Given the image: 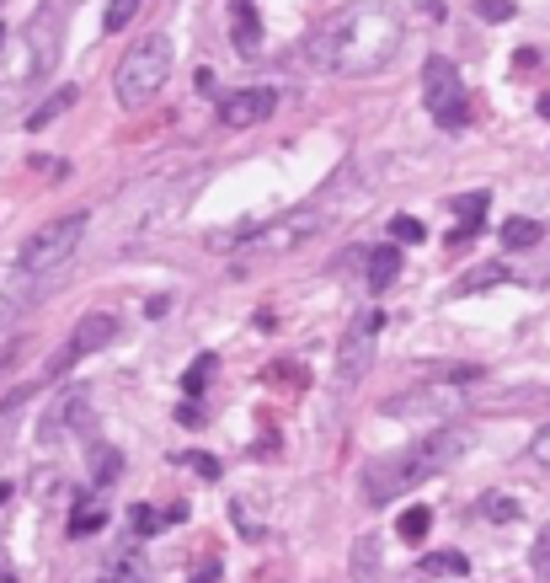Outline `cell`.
I'll return each mask as SVG.
<instances>
[{
  "label": "cell",
  "instance_id": "cell-36",
  "mask_svg": "<svg viewBox=\"0 0 550 583\" xmlns=\"http://www.w3.org/2000/svg\"><path fill=\"white\" fill-rule=\"evenodd\" d=\"M0 49H6V27H0Z\"/></svg>",
  "mask_w": 550,
  "mask_h": 583
},
{
  "label": "cell",
  "instance_id": "cell-20",
  "mask_svg": "<svg viewBox=\"0 0 550 583\" xmlns=\"http://www.w3.org/2000/svg\"><path fill=\"white\" fill-rule=\"evenodd\" d=\"M214 354H198L193 364H187V375H182V391H187V402H198L203 391H209V375H214Z\"/></svg>",
  "mask_w": 550,
  "mask_h": 583
},
{
  "label": "cell",
  "instance_id": "cell-17",
  "mask_svg": "<svg viewBox=\"0 0 550 583\" xmlns=\"http://www.w3.org/2000/svg\"><path fill=\"white\" fill-rule=\"evenodd\" d=\"M508 279H513V273L502 268V263H486V268H470L465 279L449 289V295H476V289H492V284H508Z\"/></svg>",
  "mask_w": 550,
  "mask_h": 583
},
{
  "label": "cell",
  "instance_id": "cell-30",
  "mask_svg": "<svg viewBox=\"0 0 550 583\" xmlns=\"http://www.w3.org/2000/svg\"><path fill=\"white\" fill-rule=\"evenodd\" d=\"M534 573H540V578L550 583V530L540 535V541H534Z\"/></svg>",
  "mask_w": 550,
  "mask_h": 583
},
{
  "label": "cell",
  "instance_id": "cell-23",
  "mask_svg": "<svg viewBox=\"0 0 550 583\" xmlns=\"http://www.w3.org/2000/svg\"><path fill=\"white\" fill-rule=\"evenodd\" d=\"M145 6V0H107V17H102V27L107 33H123V27L134 22V11Z\"/></svg>",
  "mask_w": 550,
  "mask_h": 583
},
{
  "label": "cell",
  "instance_id": "cell-34",
  "mask_svg": "<svg viewBox=\"0 0 550 583\" xmlns=\"http://www.w3.org/2000/svg\"><path fill=\"white\" fill-rule=\"evenodd\" d=\"M214 573H219V567H214V562H203V567H198V578H193V583H214Z\"/></svg>",
  "mask_w": 550,
  "mask_h": 583
},
{
  "label": "cell",
  "instance_id": "cell-15",
  "mask_svg": "<svg viewBox=\"0 0 550 583\" xmlns=\"http://www.w3.org/2000/svg\"><path fill=\"white\" fill-rule=\"evenodd\" d=\"M486 204H492L486 193H465L460 204H454V209H460V230H449V241H454V247H460V241H470V236L481 230V220H486Z\"/></svg>",
  "mask_w": 550,
  "mask_h": 583
},
{
  "label": "cell",
  "instance_id": "cell-19",
  "mask_svg": "<svg viewBox=\"0 0 550 583\" xmlns=\"http://www.w3.org/2000/svg\"><path fill=\"white\" fill-rule=\"evenodd\" d=\"M97 583H145V562L134 557V551H118L113 562H107V573Z\"/></svg>",
  "mask_w": 550,
  "mask_h": 583
},
{
  "label": "cell",
  "instance_id": "cell-3",
  "mask_svg": "<svg viewBox=\"0 0 550 583\" xmlns=\"http://www.w3.org/2000/svg\"><path fill=\"white\" fill-rule=\"evenodd\" d=\"M166 81H171V38H166V33L134 38L129 54H123L118 70H113V91H118V102L129 107V113L150 107L155 97H161Z\"/></svg>",
  "mask_w": 550,
  "mask_h": 583
},
{
  "label": "cell",
  "instance_id": "cell-7",
  "mask_svg": "<svg viewBox=\"0 0 550 583\" xmlns=\"http://www.w3.org/2000/svg\"><path fill=\"white\" fill-rule=\"evenodd\" d=\"M326 198H332V188L321 193V204L289 209L284 220L262 225L257 236L246 241V252H267V257H278V252H294V247H300V241H310V236H321V230H326V220H332V209H326Z\"/></svg>",
  "mask_w": 550,
  "mask_h": 583
},
{
  "label": "cell",
  "instance_id": "cell-13",
  "mask_svg": "<svg viewBox=\"0 0 550 583\" xmlns=\"http://www.w3.org/2000/svg\"><path fill=\"white\" fill-rule=\"evenodd\" d=\"M364 268H369V289L380 295V289L396 284V273H401V252H396V247H369V252H364Z\"/></svg>",
  "mask_w": 550,
  "mask_h": 583
},
{
  "label": "cell",
  "instance_id": "cell-28",
  "mask_svg": "<svg viewBox=\"0 0 550 583\" xmlns=\"http://www.w3.org/2000/svg\"><path fill=\"white\" fill-rule=\"evenodd\" d=\"M481 514L497 519V525H508V519H518V503L502 498V493H492V498H481Z\"/></svg>",
  "mask_w": 550,
  "mask_h": 583
},
{
  "label": "cell",
  "instance_id": "cell-9",
  "mask_svg": "<svg viewBox=\"0 0 550 583\" xmlns=\"http://www.w3.org/2000/svg\"><path fill=\"white\" fill-rule=\"evenodd\" d=\"M385 327V316L380 311H364L348 327V337H342V348H337V380H364V370H369V359H374V332Z\"/></svg>",
  "mask_w": 550,
  "mask_h": 583
},
{
  "label": "cell",
  "instance_id": "cell-4",
  "mask_svg": "<svg viewBox=\"0 0 550 583\" xmlns=\"http://www.w3.org/2000/svg\"><path fill=\"white\" fill-rule=\"evenodd\" d=\"M86 230H91V214L86 209H70V214H54L49 225H38L33 236L22 241V252H17V263L27 279H38V284H49L59 268L70 263L75 252H81V241H86Z\"/></svg>",
  "mask_w": 550,
  "mask_h": 583
},
{
  "label": "cell",
  "instance_id": "cell-21",
  "mask_svg": "<svg viewBox=\"0 0 550 583\" xmlns=\"http://www.w3.org/2000/svg\"><path fill=\"white\" fill-rule=\"evenodd\" d=\"M118 477H123V455L107 450V444H102V450H91V482H97V487H113Z\"/></svg>",
  "mask_w": 550,
  "mask_h": 583
},
{
  "label": "cell",
  "instance_id": "cell-2",
  "mask_svg": "<svg viewBox=\"0 0 550 583\" xmlns=\"http://www.w3.org/2000/svg\"><path fill=\"white\" fill-rule=\"evenodd\" d=\"M470 444H476V428L465 423H438L428 428L422 439H412L401 455H380L364 466V477H358V487H364V503H374V509H385V503H396L401 493H412L417 482L438 477L444 466H454Z\"/></svg>",
  "mask_w": 550,
  "mask_h": 583
},
{
  "label": "cell",
  "instance_id": "cell-16",
  "mask_svg": "<svg viewBox=\"0 0 550 583\" xmlns=\"http://www.w3.org/2000/svg\"><path fill=\"white\" fill-rule=\"evenodd\" d=\"M59 59V38H49V11L33 22V75H49Z\"/></svg>",
  "mask_w": 550,
  "mask_h": 583
},
{
  "label": "cell",
  "instance_id": "cell-22",
  "mask_svg": "<svg viewBox=\"0 0 550 583\" xmlns=\"http://www.w3.org/2000/svg\"><path fill=\"white\" fill-rule=\"evenodd\" d=\"M102 525H107V509H102V503H91V498L75 503V514H70V535H91V530H102Z\"/></svg>",
  "mask_w": 550,
  "mask_h": 583
},
{
  "label": "cell",
  "instance_id": "cell-33",
  "mask_svg": "<svg viewBox=\"0 0 550 583\" xmlns=\"http://www.w3.org/2000/svg\"><path fill=\"white\" fill-rule=\"evenodd\" d=\"M177 423H187V428H198L203 418H198V407H193V402H187V407H177Z\"/></svg>",
  "mask_w": 550,
  "mask_h": 583
},
{
  "label": "cell",
  "instance_id": "cell-27",
  "mask_svg": "<svg viewBox=\"0 0 550 583\" xmlns=\"http://www.w3.org/2000/svg\"><path fill=\"white\" fill-rule=\"evenodd\" d=\"M422 567H428V573H449V578H465V573H470V562L460 557V551H444V557H428Z\"/></svg>",
  "mask_w": 550,
  "mask_h": 583
},
{
  "label": "cell",
  "instance_id": "cell-6",
  "mask_svg": "<svg viewBox=\"0 0 550 583\" xmlns=\"http://www.w3.org/2000/svg\"><path fill=\"white\" fill-rule=\"evenodd\" d=\"M422 97H428V113L444 124L449 134H460L470 124V102H465V86H460V70H454V59H428L422 65Z\"/></svg>",
  "mask_w": 550,
  "mask_h": 583
},
{
  "label": "cell",
  "instance_id": "cell-26",
  "mask_svg": "<svg viewBox=\"0 0 550 583\" xmlns=\"http://www.w3.org/2000/svg\"><path fill=\"white\" fill-rule=\"evenodd\" d=\"M390 236H396L401 247H417L428 230H422V220H412V214H396V220H390Z\"/></svg>",
  "mask_w": 550,
  "mask_h": 583
},
{
  "label": "cell",
  "instance_id": "cell-31",
  "mask_svg": "<svg viewBox=\"0 0 550 583\" xmlns=\"http://www.w3.org/2000/svg\"><path fill=\"white\" fill-rule=\"evenodd\" d=\"M182 466H193L198 477H219V460L214 455H182Z\"/></svg>",
  "mask_w": 550,
  "mask_h": 583
},
{
  "label": "cell",
  "instance_id": "cell-8",
  "mask_svg": "<svg viewBox=\"0 0 550 583\" xmlns=\"http://www.w3.org/2000/svg\"><path fill=\"white\" fill-rule=\"evenodd\" d=\"M113 337H118V316H107V311L81 316V321H75V332L65 337V348H59V354L49 359V380H65V375L75 370V364L91 359L97 348H107Z\"/></svg>",
  "mask_w": 550,
  "mask_h": 583
},
{
  "label": "cell",
  "instance_id": "cell-32",
  "mask_svg": "<svg viewBox=\"0 0 550 583\" xmlns=\"http://www.w3.org/2000/svg\"><path fill=\"white\" fill-rule=\"evenodd\" d=\"M529 455L540 460V466H550V423L540 428V434H534V444H529Z\"/></svg>",
  "mask_w": 550,
  "mask_h": 583
},
{
  "label": "cell",
  "instance_id": "cell-18",
  "mask_svg": "<svg viewBox=\"0 0 550 583\" xmlns=\"http://www.w3.org/2000/svg\"><path fill=\"white\" fill-rule=\"evenodd\" d=\"M540 236H545V230L534 225V220H508V225H502V247H508V252H529V247H540Z\"/></svg>",
  "mask_w": 550,
  "mask_h": 583
},
{
  "label": "cell",
  "instance_id": "cell-10",
  "mask_svg": "<svg viewBox=\"0 0 550 583\" xmlns=\"http://www.w3.org/2000/svg\"><path fill=\"white\" fill-rule=\"evenodd\" d=\"M91 423V391L81 386V380H70L65 391L49 402V412H43V439H70V434H81V428Z\"/></svg>",
  "mask_w": 550,
  "mask_h": 583
},
{
  "label": "cell",
  "instance_id": "cell-1",
  "mask_svg": "<svg viewBox=\"0 0 550 583\" xmlns=\"http://www.w3.org/2000/svg\"><path fill=\"white\" fill-rule=\"evenodd\" d=\"M396 49H401L396 11L380 6V0H358V6H342L310 27L300 59L321 75H348V70L364 75V70H380Z\"/></svg>",
  "mask_w": 550,
  "mask_h": 583
},
{
  "label": "cell",
  "instance_id": "cell-14",
  "mask_svg": "<svg viewBox=\"0 0 550 583\" xmlns=\"http://www.w3.org/2000/svg\"><path fill=\"white\" fill-rule=\"evenodd\" d=\"M235 6V49L246 59L262 54V27H257V11H251V0H230Z\"/></svg>",
  "mask_w": 550,
  "mask_h": 583
},
{
  "label": "cell",
  "instance_id": "cell-35",
  "mask_svg": "<svg viewBox=\"0 0 550 583\" xmlns=\"http://www.w3.org/2000/svg\"><path fill=\"white\" fill-rule=\"evenodd\" d=\"M540 113H545V118H550V91H545V97H540Z\"/></svg>",
  "mask_w": 550,
  "mask_h": 583
},
{
  "label": "cell",
  "instance_id": "cell-12",
  "mask_svg": "<svg viewBox=\"0 0 550 583\" xmlns=\"http://www.w3.org/2000/svg\"><path fill=\"white\" fill-rule=\"evenodd\" d=\"M38 279H27L22 273V263H0V327H6L11 316H22L27 305L38 300Z\"/></svg>",
  "mask_w": 550,
  "mask_h": 583
},
{
  "label": "cell",
  "instance_id": "cell-25",
  "mask_svg": "<svg viewBox=\"0 0 550 583\" xmlns=\"http://www.w3.org/2000/svg\"><path fill=\"white\" fill-rule=\"evenodd\" d=\"M428 525H433V514H428V509H406V514H401V541H412V546H417L422 535H428Z\"/></svg>",
  "mask_w": 550,
  "mask_h": 583
},
{
  "label": "cell",
  "instance_id": "cell-11",
  "mask_svg": "<svg viewBox=\"0 0 550 583\" xmlns=\"http://www.w3.org/2000/svg\"><path fill=\"white\" fill-rule=\"evenodd\" d=\"M278 107V91L273 86H246V91H230L225 102H219V124L225 129H257L273 118Z\"/></svg>",
  "mask_w": 550,
  "mask_h": 583
},
{
  "label": "cell",
  "instance_id": "cell-5",
  "mask_svg": "<svg viewBox=\"0 0 550 583\" xmlns=\"http://www.w3.org/2000/svg\"><path fill=\"white\" fill-rule=\"evenodd\" d=\"M385 418H412V423H454L465 412V391L460 386H449V380H417L412 391H401V396H390V402H380Z\"/></svg>",
  "mask_w": 550,
  "mask_h": 583
},
{
  "label": "cell",
  "instance_id": "cell-24",
  "mask_svg": "<svg viewBox=\"0 0 550 583\" xmlns=\"http://www.w3.org/2000/svg\"><path fill=\"white\" fill-rule=\"evenodd\" d=\"M129 525H134V535H161L166 530V509L155 514L150 503H134V514H129Z\"/></svg>",
  "mask_w": 550,
  "mask_h": 583
},
{
  "label": "cell",
  "instance_id": "cell-29",
  "mask_svg": "<svg viewBox=\"0 0 550 583\" xmlns=\"http://www.w3.org/2000/svg\"><path fill=\"white\" fill-rule=\"evenodd\" d=\"M513 0H476V17L481 22H513Z\"/></svg>",
  "mask_w": 550,
  "mask_h": 583
}]
</instances>
